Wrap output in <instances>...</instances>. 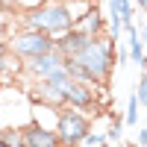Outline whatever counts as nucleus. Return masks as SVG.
I'll use <instances>...</instances> for the list:
<instances>
[{"mask_svg":"<svg viewBox=\"0 0 147 147\" xmlns=\"http://www.w3.org/2000/svg\"><path fill=\"white\" fill-rule=\"evenodd\" d=\"M74 21H77V12H74L71 0H44V3L21 12V27L38 30L47 35H59V32L71 30Z\"/></svg>","mask_w":147,"mask_h":147,"instance_id":"1","label":"nucleus"},{"mask_svg":"<svg viewBox=\"0 0 147 147\" xmlns=\"http://www.w3.org/2000/svg\"><path fill=\"white\" fill-rule=\"evenodd\" d=\"M71 59L82 62L85 68L94 74L97 82L106 85L109 77H112V71H115V41L109 38V35H97V38H91L77 56H71Z\"/></svg>","mask_w":147,"mask_h":147,"instance_id":"2","label":"nucleus"},{"mask_svg":"<svg viewBox=\"0 0 147 147\" xmlns=\"http://www.w3.org/2000/svg\"><path fill=\"white\" fill-rule=\"evenodd\" d=\"M53 129H56L59 141H62V147H80L82 138L91 132V121L80 109L62 106V109H56V127Z\"/></svg>","mask_w":147,"mask_h":147,"instance_id":"3","label":"nucleus"},{"mask_svg":"<svg viewBox=\"0 0 147 147\" xmlns=\"http://www.w3.org/2000/svg\"><path fill=\"white\" fill-rule=\"evenodd\" d=\"M65 59L68 56H62L53 47V50H47V53H41V56H32V59H27V62L21 65V74H27L30 80H56V82H68L71 77H68V71H65Z\"/></svg>","mask_w":147,"mask_h":147,"instance_id":"4","label":"nucleus"},{"mask_svg":"<svg viewBox=\"0 0 147 147\" xmlns=\"http://www.w3.org/2000/svg\"><path fill=\"white\" fill-rule=\"evenodd\" d=\"M53 41H56V38H53V35H47V32L21 27V30H15V32L9 35L6 47L21 59V62H27V59H32V56H41V53H47V50H53Z\"/></svg>","mask_w":147,"mask_h":147,"instance_id":"5","label":"nucleus"},{"mask_svg":"<svg viewBox=\"0 0 147 147\" xmlns=\"http://www.w3.org/2000/svg\"><path fill=\"white\" fill-rule=\"evenodd\" d=\"M97 85H85V82H77V80H68L65 82V106H74L85 115H97L100 109V100H97Z\"/></svg>","mask_w":147,"mask_h":147,"instance_id":"6","label":"nucleus"},{"mask_svg":"<svg viewBox=\"0 0 147 147\" xmlns=\"http://www.w3.org/2000/svg\"><path fill=\"white\" fill-rule=\"evenodd\" d=\"M30 100L44 109H62L65 106V85L56 80H32Z\"/></svg>","mask_w":147,"mask_h":147,"instance_id":"7","label":"nucleus"},{"mask_svg":"<svg viewBox=\"0 0 147 147\" xmlns=\"http://www.w3.org/2000/svg\"><path fill=\"white\" fill-rule=\"evenodd\" d=\"M74 27L88 32L91 38H97V35H106V12H100L94 3H82V12L77 15V21H74Z\"/></svg>","mask_w":147,"mask_h":147,"instance_id":"8","label":"nucleus"},{"mask_svg":"<svg viewBox=\"0 0 147 147\" xmlns=\"http://www.w3.org/2000/svg\"><path fill=\"white\" fill-rule=\"evenodd\" d=\"M24 132V141H27V147H62V141H59L56 129L44 127L41 121H27V124L21 127Z\"/></svg>","mask_w":147,"mask_h":147,"instance_id":"9","label":"nucleus"},{"mask_svg":"<svg viewBox=\"0 0 147 147\" xmlns=\"http://www.w3.org/2000/svg\"><path fill=\"white\" fill-rule=\"evenodd\" d=\"M53 38H56L53 47H56L62 56H77L82 47L91 41V35H88V32H82V30H77V27H71V30H65V32L53 35Z\"/></svg>","mask_w":147,"mask_h":147,"instance_id":"10","label":"nucleus"},{"mask_svg":"<svg viewBox=\"0 0 147 147\" xmlns=\"http://www.w3.org/2000/svg\"><path fill=\"white\" fill-rule=\"evenodd\" d=\"M106 35L118 44V38L124 35V24H121V0H106Z\"/></svg>","mask_w":147,"mask_h":147,"instance_id":"11","label":"nucleus"},{"mask_svg":"<svg viewBox=\"0 0 147 147\" xmlns=\"http://www.w3.org/2000/svg\"><path fill=\"white\" fill-rule=\"evenodd\" d=\"M65 71H68V77L71 80H77V82H85V85H97V88H106V85H100V82H97L94 80V74L88 71V68H85L82 62H77V59H65Z\"/></svg>","mask_w":147,"mask_h":147,"instance_id":"12","label":"nucleus"},{"mask_svg":"<svg viewBox=\"0 0 147 147\" xmlns=\"http://www.w3.org/2000/svg\"><path fill=\"white\" fill-rule=\"evenodd\" d=\"M21 65H24V62L9 50V47H6V50H0V77H15V74H21Z\"/></svg>","mask_w":147,"mask_h":147,"instance_id":"13","label":"nucleus"},{"mask_svg":"<svg viewBox=\"0 0 147 147\" xmlns=\"http://www.w3.org/2000/svg\"><path fill=\"white\" fill-rule=\"evenodd\" d=\"M0 147H27L24 132L15 129V127H3V129H0Z\"/></svg>","mask_w":147,"mask_h":147,"instance_id":"14","label":"nucleus"},{"mask_svg":"<svg viewBox=\"0 0 147 147\" xmlns=\"http://www.w3.org/2000/svg\"><path fill=\"white\" fill-rule=\"evenodd\" d=\"M103 136H106V144H121V138H124V118L112 115V127H109Z\"/></svg>","mask_w":147,"mask_h":147,"instance_id":"15","label":"nucleus"},{"mask_svg":"<svg viewBox=\"0 0 147 147\" xmlns=\"http://www.w3.org/2000/svg\"><path fill=\"white\" fill-rule=\"evenodd\" d=\"M138 106H141V103H138L136 91H132L129 100H127V112H124V124H127V127H136V124H138Z\"/></svg>","mask_w":147,"mask_h":147,"instance_id":"16","label":"nucleus"},{"mask_svg":"<svg viewBox=\"0 0 147 147\" xmlns=\"http://www.w3.org/2000/svg\"><path fill=\"white\" fill-rule=\"evenodd\" d=\"M136 97H138V103L141 109H147V71L138 77V88H136Z\"/></svg>","mask_w":147,"mask_h":147,"instance_id":"17","label":"nucleus"},{"mask_svg":"<svg viewBox=\"0 0 147 147\" xmlns=\"http://www.w3.org/2000/svg\"><path fill=\"white\" fill-rule=\"evenodd\" d=\"M82 144L85 147H103L106 144V136H103V132H88V136L82 138Z\"/></svg>","mask_w":147,"mask_h":147,"instance_id":"18","label":"nucleus"},{"mask_svg":"<svg viewBox=\"0 0 147 147\" xmlns=\"http://www.w3.org/2000/svg\"><path fill=\"white\" fill-rule=\"evenodd\" d=\"M121 24H132V0H121Z\"/></svg>","mask_w":147,"mask_h":147,"instance_id":"19","label":"nucleus"},{"mask_svg":"<svg viewBox=\"0 0 147 147\" xmlns=\"http://www.w3.org/2000/svg\"><path fill=\"white\" fill-rule=\"evenodd\" d=\"M115 65H129V50H124V47H121V50H115Z\"/></svg>","mask_w":147,"mask_h":147,"instance_id":"20","label":"nucleus"},{"mask_svg":"<svg viewBox=\"0 0 147 147\" xmlns=\"http://www.w3.org/2000/svg\"><path fill=\"white\" fill-rule=\"evenodd\" d=\"M138 147H147V129H138V141H136Z\"/></svg>","mask_w":147,"mask_h":147,"instance_id":"21","label":"nucleus"},{"mask_svg":"<svg viewBox=\"0 0 147 147\" xmlns=\"http://www.w3.org/2000/svg\"><path fill=\"white\" fill-rule=\"evenodd\" d=\"M141 41H144V47H147V24L141 27Z\"/></svg>","mask_w":147,"mask_h":147,"instance_id":"22","label":"nucleus"},{"mask_svg":"<svg viewBox=\"0 0 147 147\" xmlns=\"http://www.w3.org/2000/svg\"><path fill=\"white\" fill-rule=\"evenodd\" d=\"M136 3H138V9H141V12H147V0H136Z\"/></svg>","mask_w":147,"mask_h":147,"instance_id":"23","label":"nucleus"},{"mask_svg":"<svg viewBox=\"0 0 147 147\" xmlns=\"http://www.w3.org/2000/svg\"><path fill=\"white\" fill-rule=\"evenodd\" d=\"M71 3H91V0H71Z\"/></svg>","mask_w":147,"mask_h":147,"instance_id":"24","label":"nucleus"},{"mask_svg":"<svg viewBox=\"0 0 147 147\" xmlns=\"http://www.w3.org/2000/svg\"><path fill=\"white\" fill-rule=\"evenodd\" d=\"M0 50H6V41H3V38H0Z\"/></svg>","mask_w":147,"mask_h":147,"instance_id":"25","label":"nucleus"},{"mask_svg":"<svg viewBox=\"0 0 147 147\" xmlns=\"http://www.w3.org/2000/svg\"><path fill=\"white\" fill-rule=\"evenodd\" d=\"M103 147H121V144H103Z\"/></svg>","mask_w":147,"mask_h":147,"instance_id":"26","label":"nucleus"},{"mask_svg":"<svg viewBox=\"0 0 147 147\" xmlns=\"http://www.w3.org/2000/svg\"><path fill=\"white\" fill-rule=\"evenodd\" d=\"M129 147H138V144H129Z\"/></svg>","mask_w":147,"mask_h":147,"instance_id":"27","label":"nucleus"},{"mask_svg":"<svg viewBox=\"0 0 147 147\" xmlns=\"http://www.w3.org/2000/svg\"><path fill=\"white\" fill-rule=\"evenodd\" d=\"M144 71H147V65H144Z\"/></svg>","mask_w":147,"mask_h":147,"instance_id":"28","label":"nucleus"}]
</instances>
